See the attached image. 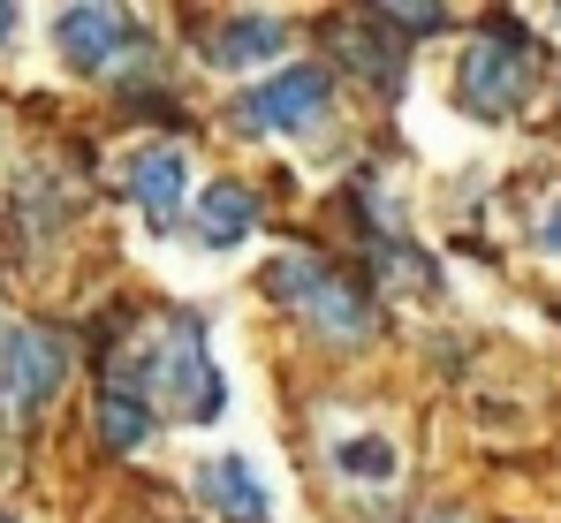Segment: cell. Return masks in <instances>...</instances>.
<instances>
[{"instance_id":"7a4b0ae2","label":"cell","mask_w":561,"mask_h":523,"mask_svg":"<svg viewBox=\"0 0 561 523\" xmlns=\"http://www.w3.org/2000/svg\"><path fill=\"white\" fill-rule=\"evenodd\" d=\"M69 379V342L54 327H15L0 342V425H31Z\"/></svg>"},{"instance_id":"9c48e42d","label":"cell","mask_w":561,"mask_h":523,"mask_svg":"<svg viewBox=\"0 0 561 523\" xmlns=\"http://www.w3.org/2000/svg\"><path fill=\"white\" fill-rule=\"evenodd\" d=\"M190 228H197L205 251H236V243H251V228H259V197H251L243 182H205Z\"/></svg>"},{"instance_id":"8992f818","label":"cell","mask_w":561,"mask_h":523,"mask_svg":"<svg viewBox=\"0 0 561 523\" xmlns=\"http://www.w3.org/2000/svg\"><path fill=\"white\" fill-rule=\"evenodd\" d=\"M54 46L69 69H106L122 54H137V23L122 8H61L54 15Z\"/></svg>"},{"instance_id":"8fae6325","label":"cell","mask_w":561,"mask_h":523,"mask_svg":"<svg viewBox=\"0 0 561 523\" xmlns=\"http://www.w3.org/2000/svg\"><path fill=\"white\" fill-rule=\"evenodd\" d=\"M152 433V402H145V387H106L99 395V440L114 447V455H137Z\"/></svg>"},{"instance_id":"2e32d148","label":"cell","mask_w":561,"mask_h":523,"mask_svg":"<svg viewBox=\"0 0 561 523\" xmlns=\"http://www.w3.org/2000/svg\"><path fill=\"white\" fill-rule=\"evenodd\" d=\"M0 523H8V516H0Z\"/></svg>"},{"instance_id":"5bb4252c","label":"cell","mask_w":561,"mask_h":523,"mask_svg":"<svg viewBox=\"0 0 561 523\" xmlns=\"http://www.w3.org/2000/svg\"><path fill=\"white\" fill-rule=\"evenodd\" d=\"M539 236H547V251H561V197L547 205V228H539Z\"/></svg>"},{"instance_id":"6da1fadb","label":"cell","mask_w":561,"mask_h":523,"mask_svg":"<svg viewBox=\"0 0 561 523\" xmlns=\"http://www.w3.org/2000/svg\"><path fill=\"white\" fill-rule=\"evenodd\" d=\"M266 288H274L296 319H311V334H327L334 349H357L365 334H373V304L357 296V281H342L334 265L311 259V251L274 259V265H266Z\"/></svg>"},{"instance_id":"ba28073f","label":"cell","mask_w":561,"mask_h":523,"mask_svg":"<svg viewBox=\"0 0 561 523\" xmlns=\"http://www.w3.org/2000/svg\"><path fill=\"white\" fill-rule=\"evenodd\" d=\"M197 493H205L213 516H228V523H266V486H259L251 455H205L197 463Z\"/></svg>"},{"instance_id":"30bf717a","label":"cell","mask_w":561,"mask_h":523,"mask_svg":"<svg viewBox=\"0 0 561 523\" xmlns=\"http://www.w3.org/2000/svg\"><path fill=\"white\" fill-rule=\"evenodd\" d=\"M280 46V15H228L213 38H205V61L213 69H251V61H274Z\"/></svg>"},{"instance_id":"277c9868","label":"cell","mask_w":561,"mask_h":523,"mask_svg":"<svg viewBox=\"0 0 561 523\" xmlns=\"http://www.w3.org/2000/svg\"><path fill=\"white\" fill-rule=\"evenodd\" d=\"M327 69H311V61H288L280 77L266 84H251L236 99V129H251V137H296V129H311V122H327Z\"/></svg>"},{"instance_id":"52a82bcc","label":"cell","mask_w":561,"mask_h":523,"mask_svg":"<svg viewBox=\"0 0 561 523\" xmlns=\"http://www.w3.org/2000/svg\"><path fill=\"white\" fill-rule=\"evenodd\" d=\"M122 182H129V197L145 205V220H152V228H168V220L183 213L190 152H183V145H137V152L122 160Z\"/></svg>"},{"instance_id":"5b68a950","label":"cell","mask_w":561,"mask_h":523,"mask_svg":"<svg viewBox=\"0 0 561 523\" xmlns=\"http://www.w3.org/2000/svg\"><path fill=\"white\" fill-rule=\"evenodd\" d=\"M531 84V54L508 38V31H485L463 46V69H456V91H463L470 114H508Z\"/></svg>"},{"instance_id":"4fadbf2b","label":"cell","mask_w":561,"mask_h":523,"mask_svg":"<svg viewBox=\"0 0 561 523\" xmlns=\"http://www.w3.org/2000/svg\"><path fill=\"white\" fill-rule=\"evenodd\" d=\"M387 23H410V31H433L440 8H387Z\"/></svg>"},{"instance_id":"3957f363","label":"cell","mask_w":561,"mask_h":523,"mask_svg":"<svg viewBox=\"0 0 561 523\" xmlns=\"http://www.w3.org/2000/svg\"><path fill=\"white\" fill-rule=\"evenodd\" d=\"M145 402H168L175 418H190V425L220 418V372H213V349H205L197 327H168V342L152 349Z\"/></svg>"},{"instance_id":"9a60e30c","label":"cell","mask_w":561,"mask_h":523,"mask_svg":"<svg viewBox=\"0 0 561 523\" xmlns=\"http://www.w3.org/2000/svg\"><path fill=\"white\" fill-rule=\"evenodd\" d=\"M8 31H15V8H0V38H8Z\"/></svg>"},{"instance_id":"7c38bea8","label":"cell","mask_w":561,"mask_h":523,"mask_svg":"<svg viewBox=\"0 0 561 523\" xmlns=\"http://www.w3.org/2000/svg\"><path fill=\"white\" fill-rule=\"evenodd\" d=\"M334 470L357 478V486H387V478H394V447L379 433H342L334 440Z\"/></svg>"}]
</instances>
